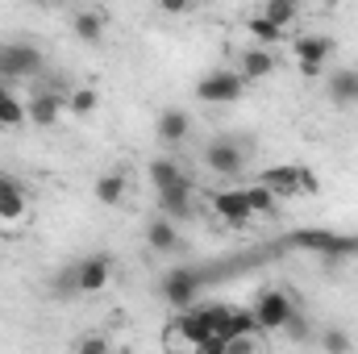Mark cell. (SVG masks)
<instances>
[{
  "label": "cell",
  "mask_w": 358,
  "mask_h": 354,
  "mask_svg": "<svg viewBox=\"0 0 358 354\" xmlns=\"http://www.w3.org/2000/svg\"><path fill=\"white\" fill-rule=\"evenodd\" d=\"M263 17H271L275 25L287 29V25L296 21V0H267V4H263Z\"/></svg>",
  "instance_id": "obj_25"
},
{
  "label": "cell",
  "mask_w": 358,
  "mask_h": 354,
  "mask_svg": "<svg viewBox=\"0 0 358 354\" xmlns=\"http://www.w3.org/2000/svg\"><path fill=\"white\" fill-rule=\"evenodd\" d=\"M325 96L338 104V108H355L358 104V71L355 67H342L325 80Z\"/></svg>",
  "instance_id": "obj_11"
},
{
  "label": "cell",
  "mask_w": 358,
  "mask_h": 354,
  "mask_svg": "<svg viewBox=\"0 0 358 354\" xmlns=\"http://www.w3.org/2000/svg\"><path fill=\"white\" fill-rule=\"evenodd\" d=\"M80 351H84V354H100V351H108V342H104V338H84V342H80Z\"/></svg>",
  "instance_id": "obj_30"
},
{
  "label": "cell",
  "mask_w": 358,
  "mask_h": 354,
  "mask_svg": "<svg viewBox=\"0 0 358 354\" xmlns=\"http://www.w3.org/2000/svg\"><path fill=\"white\" fill-rule=\"evenodd\" d=\"M192 4H196V0H159V8H163V13H171V17H179V13H187Z\"/></svg>",
  "instance_id": "obj_29"
},
{
  "label": "cell",
  "mask_w": 358,
  "mask_h": 354,
  "mask_svg": "<svg viewBox=\"0 0 358 354\" xmlns=\"http://www.w3.org/2000/svg\"><path fill=\"white\" fill-rule=\"evenodd\" d=\"M259 183H267L275 196H296L300 192V167H267Z\"/></svg>",
  "instance_id": "obj_16"
},
{
  "label": "cell",
  "mask_w": 358,
  "mask_h": 354,
  "mask_svg": "<svg viewBox=\"0 0 358 354\" xmlns=\"http://www.w3.org/2000/svg\"><path fill=\"white\" fill-rule=\"evenodd\" d=\"M63 104H67V100H63L55 88H42L29 104H25V113H29V121H34V125H42V129H46V125H55V121H59Z\"/></svg>",
  "instance_id": "obj_12"
},
{
  "label": "cell",
  "mask_w": 358,
  "mask_h": 354,
  "mask_svg": "<svg viewBox=\"0 0 358 354\" xmlns=\"http://www.w3.org/2000/svg\"><path fill=\"white\" fill-rule=\"evenodd\" d=\"M325 4H329V8H334V4H342V0H325Z\"/></svg>",
  "instance_id": "obj_32"
},
{
  "label": "cell",
  "mask_w": 358,
  "mask_h": 354,
  "mask_svg": "<svg viewBox=\"0 0 358 354\" xmlns=\"http://www.w3.org/2000/svg\"><path fill=\"white\" fill-rule=\"evenodd\" d=\"M300 192H321V179H317V171L300 167Z\"/></svg>",
  "instance_id": "obj_28"
},
{
  "label": "cell",
  "mask_w": 358,
  "mask_h": 354,
  "mask_svg": "<svg viewBox=\"0 0 358 354\" xmlns=\"http://www.w3.org/2000/svg\"><path fill=\"white\" fill-rule=\"evenodd\" d=\"M321 346H325V351H334V354H342V351H350V346H355V338H350V334H342V330H325Z\"/></svg>",
  "instance_id": "obj_27"
},
{
  "label": "cell",
  "mask_w": 358,
  "mask_h": 354,
  "mask_svg": "<svg viewBox=\"0 0 358 354\" xmlns=\"http://www.w3.org/2000/svg\"><path fill=\"white\" fill-rule=\"evenodd\" d=\"M25 121H29V113H25V104H21V100H17L13 92H8V96L0 100V129H21Z\"/></svg>",
  "instance_id": "obj_20"
},
{
  "label": "cell",
  "mask_w": 358,
  "mask_h": 354,
  "mask_svg": "<svg viewBox=\"0 0 358 354\" xmlns=\"http://www.w3.org/2000/svg\"><path fill=\"white\" fill-rule=\"evenodd\" d=\"M146 246L150 250H159V255H176L179 250V229L171 217H159V221H150L146 225Z\"/></svg>",
  "instance_id": "obj_14"
},
{
  "label": "cell",
  "mask_w": 358,
  "mask_h": 354,
  "mask_svg": "<svg viewBox=\"0 0 358 354\" xmlns=\"http://www.w3.org/2000/svg\"><path fill=\"white\" fill-rule=\"evenodd\" d=\"M246 29H250V38H255L259 46H271V42H279V38H283V25H275V21L263 17V13H259V17H250V21H246Z\"/></svg>",
  "instance_id": "obj_22"
},
{
  "label": "cell",
  "mask_w": 358,
  "mask_h": 354,
  "mask_svg": "<svg viewBox=\"0 0 358 354\" xmlns=\"http://www.w3.org/2000/svg\"><path fill=\"white\" fill-rule=\"evenodd\" d=\"M238 71H242V80H246V84L267 80L271 71H275V59H271L267 46H250V50L242 55V67H238Z\"/></svg>",
  "instance_id": "obj_15"
},
{
  "label": "cell",
  "mask_w": 358,
  "mask_h": 354,
  "mask_svg": "<svg viewBox=\"0 0 358 354\" xmlns=\"http://www.w3.org/2000/svg\"><path fill=\"white\" fill-rule=\"evenodd\" d=\"M246 96V80H242V71H208V76H200L196 80V100H204V104H234V100H242Z\"/></svg>",
  "instance_id": "obj_3"
},
{
  "label": "cell",
  "mask_w": 358,
  "mask_h": 354,
  "mask_svg": "<svg viewBox=\"0 0 358 354\" xmlns=\"http://www.w3.org/2000/svg\"><path fill=\"white\" fill-rule=\"evenodd\" d=\"M113 279V259L108 255H88L76 263V296H96Z\"/></svg>",
  "instance_id": "obj_7"
},
{
  "label": "cell",
  "mask_w": 358,
  "mask_h": 354,
  "mask_svg": "<svg viewBox=\"0 0 358 354\" xmlns=\"http://www.w3.org/2000/svg\"><path fill=\"white\" fill-rule=\"evenodd\" d=\"M192 196H196L192 176H183L179 183H171V187H159V208H163V217H171V221H192V213H196Z\"/></svg>",
  "instance_id": "obj_10"
},
{
  "label": "cell",
  "mask_w": 358,
  "mask_h": 354,
  "mask_svg": "<svg viewBox=\"0 0 358 354\" xmlns=\"http://www.w3.org/2000/svg\"><path fill=\"white\" fill-rule=\"evenodd\" d=\"M292 317H296V304H292V296H287L283 288H267V292L255 300V321H259V330H267V334H279Z\"/></svg>",
  "instance_id": "obj_5"
},
{
  "label": "cell",
  "mask_w": 358,
  "mask_h": 354,
  "mask_svg": "<svg viewBox=\"0 0 358 354\" xmlns=\"http://www.w3.org/2000/svg\"><path fill=\"white\" fill-rule=\"evenodd\" d=\"M296 4H300V0H296Z\"/></svg>",
  "instance_id": "obj_33"
},
{
  "label": "cell",
  "mask_w": 358,
  "mask_h": 354,
  "mask_svg": "<svg viewBox=\"0 0 358 354\" xmlns=\"http://www.w3.org/2000/svg\"><path fill=\"white\" fill-rule=\"evenodd\" d=\"M246 200H250V208H255V217H271V213L279 208V196L271 192L267 183H255V187H246Z\"/></svg>",
  "instance_id": "obj_23"
},
{
  "label": "cell",
  "mask_w": 358,
  "mask_h": 354,
  "mask_svg": "<svg viewBox=\"0 0 358 354\" xmlns=\"http://www.w3.org/2000/svg\"><path fill=\"white\" fill-rule=\"evenodd\" d=\"M208 204H213V213H217L225 225H250V221H255V208H250V200H246V187L213 192Z\"/></svg>",
  "instance_id": "obj_9"
},
{
  "label": "cell",
  "mask_w": 358,
  "mask_h": 354,
  "mask_svg": "<svg viewBox=\"0 0 358 354\" xmlns=\"http://www.w3.org/2000/svg\"><path fill=\"white\" fill-rule=\"evenodd\" d=\"M155 134H159L167 146H179V142L192 134V117H187L183 108H163L159 121H155Z\"/></svg>",
  "instance_id": "obj_13"
},
{
  "label": "cell",
  "mask_w": 358,
  "mask_h": 354,
  "mask_svg": "<svg viewBox=\"0 0 358 354\" xmlns=\"http://www.w3.org/2000/svg\"><path fill=\"white\" fill-rule=\"evenodd\" d=\"M17 187H21V179H13V176L0 171V196H4V192H17Z\"/></svg>",
  "instance_id": "obj_31"
},
{
  "label": "cell",
  "mask_w": 358,
  "mask_h": 354,
  "mask_svg": "<svg viewBox=\"0 0 358 354\" xmlns=\"http://www.w3.org/2000/svg\"><path fill=\"white\" fill-rule=\"evenodd\" d=\"M71 34H76L80 42L96 46V42L104 38V13H96V8H80L76 21H71Z\"/></svg>",
  "instance_id": "obj_17"
},
{
  "label": "cell",
  "mask_w": 358,
  "mask_h": 354,
  "mask_svg": "<svg viewBox=\"0 0 358 354\" xmlns=\"http://www.w3.org/2000/svg\"><path fill=\"white\" fill-rule=\"evenodd\" d=\"M183 176H187V171L179 167L176 159H155V163H150V183H155V187H171V183H179Z\"/></svg>",
  "instance_id": "obj_21"
},
{
  "label": "cell",
  "mask_w": 358,
  "mask_h": 354,
  "mask_svg": "<svg viewBox=\"0 0 358 354\" xmlns=\"http://www.w3.org/2000/svg\"><path fill=\"white\" fill-rule=\"evenodd\" d=\"M96 104H100V100H96V92H92V88H76L71 96H67V108H71L76 117H92V113H96Z\"/></svg>",
  "instance_id": "obj_26"
},
{
  "label": "cell",
  "mask_w": 358,
  "mask_h": 354,
  "mask_svg": "<svg viewBox=\"0 0 358 354\" xmlns=\"http://www.w3.org/2000/svg\"><path fill=\"white\" fill-rule=\"evenodd\" d=\"M196 292H200V271H192V267H176V271L163 275V300H167L171 309H192Z\"/></svg>",
  "instance_id": "obj_8"
},
{
  "label": "cell",
  "mask_w": 358,
  "mask_h": 354,
  "mask_svg": "<svg viewBox=\"0 0 358 354\" xmlns=\"http://www.w3.org/2000/svg\"><path fill=\"white\" fill-rule=\"evenodd\" d=\"M25 217V187L0 196V221H21Z\"/></svg>",
  "instance_id": "obj_24"
},
{
  "label": "cell",
  "mask_w": 358,
  "mask_h": 354,
  "mask_svg": "<svg viewBox=\"0 0 358 354\" xmlns=\"http://www.w3.org/2000/svg\"><path fill=\"white\" fill-rule=\"evenodd\" d=\"M92 192H96L100 204H121L125 200V176L121 171H104V176H96Z\"/></svg>",
  "instance_id": "obj_18"
},
{
  "label": "cell",
  "mask_w": 358,
  "mask_h": 354,
  "mask_svg": "<svg viewBox=\"0 0 358 354\" xmlns=\"http://www.w3.org/2000/svg\"><path fill=\"white\" fill-rule=\"evenodd\" d=\"M287 246L304 250V255H321V259H350V255H358V234L342 238L334 229H292Z\"/></svg>",
  "instance_id": "obj_1"
},
{
  "label": "cell",
  "mask_w": 358,
  "mask_h": 354,
  "mask_svg": "<svg viewBox=\"0 0 358 354\" xmlns=\"http://www.w3.org/2000/svg\"><path fill=\"white\" fill-rule=\"evenodd\" d=\"M42 76V50L34 42H0V80L21 84Z\"/></svg>",
  "instance_id": "obj_2"
},
{
  "label": "cell",
  "mask_w": 358,
  "mask_h": 354,
  "mask_svg": "<svg viewBox=\"0 0 358 354\" xmlns=\"http://www.w3.org/2000/svg\"><path fill=\"white\" fill-rule=\"evenodd\" d=\"M329 55H334V38H325V34H304V38H296V67H300L304 80H317Z\"/></svg>",
  "instance_id": "obj_6"
},
{
  "label": "cell",
  "mask_w": 358,
  "mask_h": 354,
  "mask_svg": "<svg viewBox=\"0 0 358 354\" xmlns=\"http://www.w3.org/2000/svg\"><path fill=\"white\" fill-rule=\"evenodd\" d=\"M255 330H259L255 309H234V313H229V325H225V338H229V342H238V338H250Z\"/></svg>",
  "instance_id": "obj_19"
},
{
  "label": "cell",
  "mask_w": 358,
  "mask_h": 354,
  "mask_svg": "<svg viewBox=\"0 0 358 354\" xmlns=\"http://www.w3.org/2000/svg\"><path fill=\"white\" fill-rule=\"evenodd\" d=\"M204 167L213 176H225V179H238L246 171V146L238 138H213L204 146Z\"/></svg>",
  "instance_id": "obj_4"
}]
</instances>
